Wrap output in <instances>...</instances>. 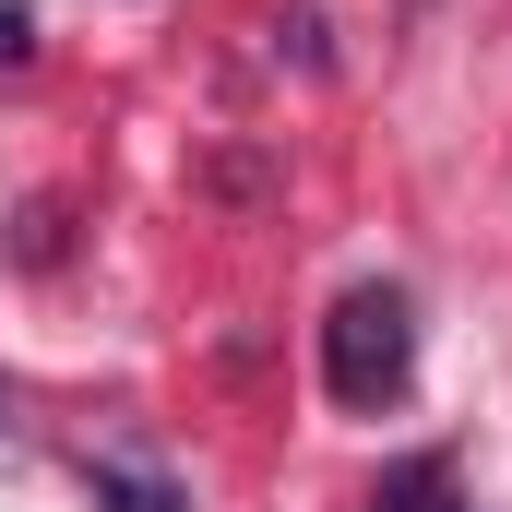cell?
Returning <instances> with one entry per match:
<instances>
[{
  "label": "cell",
  "mask_w": 512,
  "mask_h": 512,
  "mask_svg": "<svg viewBox=\"0 0 512 512\" xmlns=\"http://www.w3.org/2000/svg\"><path fill=\"white\" fill-rule=\"evenodd\" d=\"M405 382H417V310H405V286H346L334 322H322V393L370 417Z\"/></svg>",
  "instance_id": "obj_1"
},
{
  "label": "cell",
  "mask_w": 512,
  "mask_h": 512,
  "mask_svg": "<svg viewBox=\"0 0 512 512\" xmlns=\"http://www.w3.org/2000/svg\"><path fill=\"white\" fill-rule=\"evenodd\" d=\"M370 512H465V501H453V465L417 453V465H393L382 489H370Z\"/></svg>",
  "instance_id": "obj_2"
},
{
  "label": "cell",
  "mask_w": 512,
  "mask_h": 512,
  "mask_svg": "<svg viewBox=\"0 0 512 512\" xmlns=\"http://www.w3.org/2000/svg\"><path fill=\"white\" fill-rule=\"evenodd\" d=\"M96 501L108 512H179V489L167 477H131V465H96Z\"/></svg>",
  "instance_id": "obj_3"
},
{
  "label": "cell",
  "mask_w": 512,
  "mask_h": 512,
  "mask_svg": "<svg viewBox=\"0 0 512 512\" xmlns=\"http://www.w3.org/2000/svg\"><path fill=\"white\" fill-rule=\"evenodd\" d=\"M36 60V12H0V72H24Z\"/></svg>",
  "instance_id": "obj_4"
}]
</instances>
